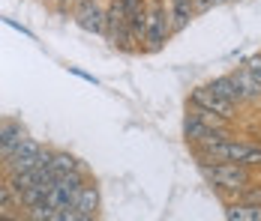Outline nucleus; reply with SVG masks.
<instances>
[{"instance_id":"nucleus-13","label":"nucleus","mask_w":261,"mask_h":221,"mask_svg":"<svg viewBox=\"0 0 261 221\" xmlns=\"http://www.w3.org/2000/svg\"><path fill=\"white\" fill-rule=\"evenodd\" d=\"M81 159H75L72 152H66V149H54V159H51V173L54 176H60V173H69V171H79Z\"/></svg>"},{"instance_id":"nucleus-17","label":"nucleus","mask_w":261,"mask_h":221,"mask_svg":"<svg viewBox=\"0 0 261 221\" xmlns=\"http://www.w3.org/2000/svg\"><path fill=\"white\" fill-rule=\"evenodd\" d=\"M243 66H246L249 72L255 75V81H258V84H261V54H252V57H249V60H246Z\"/></svg>"},{"instance_id":"nucleus-10","label":"nucleus","mask_w":261,"mask_h":221,"mask_svg":"<svg viewBox=\"0 0 261 221\" xmlns=\"http://www.w3.org/2000/svg\"><path fill=\"white\" fill-rule=\"evenodd\" d=\"M207 87L213 90V93H219L222 99H228L231 105H237V108H243L246 105V99H243V93H240V87H237L234 75H216V78H210Z\"/></svg>"},{"instance_id":"nucleus-9","label":"nucleus","mask_w":261,"mask_h":221,"mask_svg":"<svg viewBox=\"0 0 261 221\" xmlns=\"http://www.w3.org/2000/svg\"><path fill=\"white\" fill-rule=\"evenodd\" d=\"M165 6H168V18H171V30H174V36L183 33L186 27L192 24V18H195L192 0H165Z\"/></svg>"},{"instance_id":"nucleus-24","label":"nucleus","mask_w":261,"mask_h":221,"mask_svg":"<svg viewBox=\"0 0 261 221\" xmlns=\"http://www.w3.org/2000/svg\"><path fill=\"white\" fill-rule=\"evenodd\" d=\"M231 3H237V0H231Z\"/></svg>"},{"instance_id":"nucleus-6","label":"nucleus","mask_w":261,"mask_h":221,"mask_svg":"<svg viewBox=\"0 0 261 221\" xmlns=\"http://www.w3.org/2000/svg\"><path fill=\"white\" fill-rule=\"evenodd\" d=\"M186 105H198V108H207V111H213V114H219V117H225V120H231V123H237V105H231L228 99H222L219 93H213L207 84L204 87H195L192 93H189V102Z\"/></svg>"},{"instance_id":"nucleus-2","label":"nucleus","mask_w":261,"mask_h":221,"mask_svg":"<svg viewBox=\"0 0 261 221\" xmlns=\"http://www.w3.org/2000/svg\"><path fill=\"white\" fill-rule=\"evenodd\" d=\"M201 168V176L210 182V188L222 200H234L240 195V188H246L255 173L246 165H237V162H210V165H198Z\"/></svg>"},{"instance_id":"nucleus-23","label":"nucleus","mask_w":261,"mask_h":221,"mask_svg":"<svg viewBox=\"0 0 261 221\" xmlns=\"http://www.w3.org/2000/svg\"><path fill=\"white\" fill-rule=\"evenodd\" d=\"M0 123H3V117H0Z\"/></svg>"},{"instance_id":"nucleus-1","label":"nucleus","mask_w":261,"mask_h":221,"mask_svg":"<svg viewBox=\"0 0 261 221\" xmlns=\"http://www.w3.org/2000/svg\"><path fill=\"white\" fill-rule=\"evenodd\" d=\"M198 165H210V162H237L246 168H261V141H243V138H228L219 141L213 147H189Z\"/></svg>"},{"instance_id":"nucleus-22","label":"nucleus","mask_w":261,"mask_h":221,"mask_svg":"<svg viewBox=\"0 0 261 221\" xmlns=\"http://www.w3.org/2000/svg\"><path fill=\"white\" fill-rule=\"evenodd\" d=\"M45 3H48V6H54V3H57V0H45Z\"/></svg>"},{"instance_id":"nucleus-14","label":"nucleus","mask_w":261,"mask_h":221,"mask_svg":"<svg viewBox=\"0 0 261 221\" xmlns=\"http://www.w3.org/2000/svg\"><path fill=\"white\" fill-rule=\"evenodd\" d=\"M21 203H18V195L12 192V185L9 182H0V218H9V212L6 209H18Z\"/></svg>"},{"instance_id":"nucleus-5","label":"nucleus","mask_w":261,"mask_h":221,"mask_svg":"<svg viewBox=\"0 0 261 221\" xmlns=\"http://www.w3.org/2000/svg\"><path fill=\"white\" fill-rule=\"evenodd\" d=\"M69 18L75 21L90 36H105V3L102 0H79L69 12Z\"/></svg>"},{"instance_id":"nucleus-3","label":"nucleus","mask_w":261,"mask_h":221,"mask_svg":"<svg viewBox=\"0 0 261 221\" xmlns=\"http://www.w3.org/2000/svg\"><path fill=\"white\" fill-rule=\"evenodd\" d=\"M150 3V15H147V36H144V54H159L171 42L174 30L168 18V6L165 0H147Z\"/></svg>"},{"instance_id":"nucleus-21","label":"nucleus","mask_w":261,"mask_h":221,"mask_svg":"<svg viewBox=\"0 0 261 221\" xmlns=\"http://www.w3.org/2000/svg\"><path fill=\"white\" fill-rule=\"evenodd\" d=\"M213 3H216V6H225V3H231V0H213Z\"/></svg>"},{"instance_id":"nucleus-18","label":"nucleus","mask_w":261,"mask_h":221,"mask_svg":"<svg viewBox=\"0 0 261 221\" xmlns=\"http://www.w3.org/2000/svg\"><path fill=\"white\" fill-rule=\"evenodd\" d=\"M192 9H195V15H204L210 9H216V3L213 0H192Z\"/></svg>"},{"instance_id":"nucleus-15","label":"nucleus","mask_w":261,"mask_h":221,"mask_svg":"<svg viewBox=\"0 0 261 221\" xmlns=\"http://www.w3.org/2000/svg\"><path fill=\"white\" fill-rule=\"evenodd\" d=\"M24 138H27L24 125H21V129H15V132H12V135H9V138H6V141L0 144V162H6V159H9V155H12V152L18 149V144H21Z\"/></svg>"},{"instance_id":"nucleus-12","label":"nucleus","mask_w":261,"mask_h":221,"mask_svg":"<svg viewBox=\"0 0 261 221\" xmlns=\"http://www.w3.org/2000/svg\"><path fill=\"white\" fill-rule=\"evenodd\" d=\"M234 81L237 87H240V93H243V99H246V105H261V84L255 81V75L249 72L246 66H240V69H234Z\"/></svg>"},{"instance_id":"nucleus-16","label":"nucleus","mask_w":261,"mask_h":221,"mask_svg":"<svg viewBox=\"0 0 261 221\" xmlns=\"http://www.w3.org/2000/svg\"><path fill=\"white\" fill-rule=\"evenodd\" d=\"M237 200H249V203H261V182H249L246 188H240V195H237Z\"/></svg>"},{"instance_id":"nucleus-8","label":"nucleus","mask_w":261,"mask_h":221,"mask_svg":"<svg viewBox=\"0 0 261 221\" xmlns=\"http://www.w3.org/2000/svg\"><path fill=\"white\" fill-rule=\"evenodd\" d=\"M99 206H102V195H99V185L96 182H84L79 192V200H75V209H79L81 221H93L99 215Z\"/></svg>"},{"instance_id":"nucleus-20","label":"nucleus","mask_w":261,"mask_h":221,"mask_svg":"<svg viewBox=\"0 0 261 221\" xmlns=\"http://www.w3.org/2000/svg\"><path fill=\"white\" fill-rule=\"evenodd\" d=\"M69 72L75 75V78H84V81H90V84H99V81H96V78H93V75H87V72H81V69H75V66H69Z\"/></svg>"},{"instance_id":"nucleus-11","label":"nucleus","mask_w":261,"mask_h":221,"mask_svg":"<svg viewBox=\"0 0 261 221\" xmlns=\"http://www.w3.org/2000/svg\"><path fill=\"white\" fill-rule=\"evenodd\" d=\"M222 215L228 221H261V203H249V200H225Z\"/></svg>"},{"instance_id":"nucleus-7","label":"nucleus","mask_w":261,"mask_h":221,"mask_svg":"<svg viewBox=\"0 0 261 221\" xmlns=\"http://www.w3.org/2000/svg\"><path fill=\"white\" fill-rule=\"evenodd\" d=\"M39 149H42V144H39L36 138L27 135L24 141L18 144V149L3 162L6 173H18V171H30V168H36V155H39Z\"/></svg>"},{"instance_id":"nucleus-19","label":"nucleus","mask_w":261,"mask_h":221,"mask_svg":"<svg viewBox=\"0 0 261 221\" xmlns=\"http://www.w3.org/2000/svg\"><path fill=\"white\" fill-rule=\"evenodd\" d=\"M75 3H79V0H57V3H54V9H57L60 15H66V12H72V6H75Z\"/></svg>"},{"instance_id":"nucleus-4","label":"nucleus","mask_w":261,"mask_h":221,"mask_svg":"<svg viewBox=\"0 0 261 221\" xmlns=\"http://www.w3.org/2000/svg\"><path fill=\"white\" fill-rule=\"evenodd\" d=\"M87 182V165H81L79 171H69V173H60L57 179H54L51 192L45 197V203L54 206V209H66V206H75V200H79V192L81 185Z\"/></svg>"}]
</instances>
